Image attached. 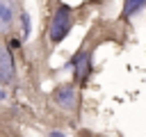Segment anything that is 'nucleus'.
I'll list each match as a JSON object with an SVG mask.
<instances>
[{
	"mask_svg": "<svg viewBox=\"0 0 146 137\" xmlns=\"http://www.w3.org/2000/svg\"><path fill=\"white\" fill-rule=\"evenodd\" d=\"M71 27H73V11H71L68 5L62 2V5H57L55 14H52V18H50V25H48V37H50V41H52V43H62V41L68 37Z\"/></svg>",
	"mask_w": 146,
	"mask_h": 137,
	"instance_id": "1",
	"label": "nucleus"
},
{
	"mask_svg": "<svg viewBox=\"0 0 146 137\" xmlns=\"http://www.w3.org/2000/svg\"><path fill=\"white\" fill-rule=\"evenodd\" d=\"M68 66L73 68V78L78 82H87L91 75V53L89 50H78L73 55V59L68 62Z\"/></svg>",
	"mask_w": 146,
	"mask_h": 137,
	"instance_id": "2",
	"label": "nucleus"
},
{
	"mask_svg": "<svg viewBox=\"0 0 146 137\" xmlns=\"http://www.w3.org/2000/svg\"><path fill=\"white\" fill-rule=\"evenodd\" d=\"M52 98H55V105L62 107L64 112H73L78 107V91H75L73 84H59L55 89Z\"/></svg>",
	"mask_w": 146,
	"mask_h": 137,
	"instance_id": "3",
	"label": "nucleus"
},
{
	"mask_svg": "<svg viewBox=\"0 0 146 137\" xmlns=\"http://www.w3.org/2000/svg\"><path fill=\"white\" fill-rule=\"evenodd\" d=\"M16 82V66H14V55L9 48H0V87L14 84Z\"/></svg>",
	"mask_w": 146,
	"mask_h": 137,
	"instance_id": "4",
	"label": "nucleus"
},
{
	"mask_svg": "<svg viewBox=\"0 0 146 137\" xmlns=\"http://www.w3.org/2000/svg\"><path fill=\"white\" fill-rule=\"evenodd\" d=\"M16 18V0H0V30L7 32Z\"/></svg>",
	"mask_w": 146,
	"mask_h": 137,
	"instance_id": "5",
	"label": "nucleus"
},
{
	"mask_svg": "<svg viewBox=\"0 0 146 137\" xmlns=\"http://www.w3.org/2000/svg\"><path fill=\"white\" fill-rule=\"evenodd\" d=\"M144 7H146V0H125L123 2V9H121V18H130L137 11H141Z\"/></svg>",
	"mask_w": 146,
	"mask_h": 137,
	"instance_id": "6",
	"label": "nucleus"
},
{
	"mask_svg": "<svg viewBox=\"0 0 146 137\" xmlns=\"http://www.w3.org/2000/svg\"><path fill=\"white\" fill-rule=\"evenodd\" d=\"M18 21H21V39H27L32 34V21H30V14L27 11H21L18 14Z\"/></svg>",
	"mask_w": 146,
	"mask_h": 137,
	"instance_id": "7",
	"label": "nucleus"
},
{
	"mask_svg": "<svg viewBox=\"0 0 146 137\" xmlns=\"http://www.w3.org/2000/svg\"><path fill=\"white\" fill-rule=\"evenodd\" d=\"M7 48H9V50L21 48V39H9V41H7Z\"/></svg>",
	"mask_w": 146,
	"mask_h": 137,
	"instance_id": "8",
	"label": "nucleus"
},
{
	"mask_svg": "<svg viewBox=\"0 0 146 137\" xmlns=\"http://www.w3.org/2000/svg\"><path fill=\"white\" fill-rule=\"evenodd\" d=\"M48 137H66V135H64L62 130H50V132H48Z\"/></svg>",
	"mask_w": 146,
	"mask_h": 137,
	"instance_id": "9",
	"label": "nucleus"
},
{
	"mask_svg": "<svg viewBox=\"0 0 146 137\" xmlns=\"http://www.w3.org/2000/svg\"><path fill=\"white\" fill-rule=\"evenodd\" d=\"M7 98V91H5V87H0V100H5Z\"/></svg>",
	"mask_w": 146,
	"mask_h": 137,
	"instance_id": "10",
	"label": "nucleus"
}]
</instances>
